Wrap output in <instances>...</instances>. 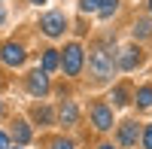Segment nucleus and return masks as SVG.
Segmentation results:
<instances>
[{"label":"nucleus","mask_w":152,"mask_h":149,"mask_svg":"<svg viewBox=\"0 0 152 149\" xmlns=\"http://www.w3.org/2000/svg\"><path fill=\"white\" fill-rule=\"evenodd\" d=\"M88 64H91V76L97 79V82H104L107 76H113V58H110V52L107 49H94L91 52V61H88Z\"/></svg>","instance_id":"f257e3e1"},{"label":"nucleus","mask_w":152,"mask_h":149,"mask_svg":"<svg viewBox=\"0 0 152 149\" xmlns=\"http://www.w3.org/2000/svg\"><path fill=\"white\" fill-rule=\"evenodd\" d=\"M64 73L67 76H79V70H82V46L79 43H70L67 49H64Z\"/></svg>","instance_id":"f03ea898"},{"label":"nucleus","mask_w":152,"mask_h":149,"mask_svg":"<svg viewBox=\"0 0 152 149\" xmlns=\"http://www.w3.org/2000/svg\"><path fill=\"white\" fill-rule=\"evenodd\" d=\"M91 122H94L97 131H110L113 128V110L107 104H94L91 107Z\"/></svg>","instance_id":"7ed1b4c3"},{"label":"nucleus","mask_w":152,"mask_h":149,"mask_svg":"<svg viewBox=\"0 0 152 149\" xmlns=\"http://www.w3.org/2000/svg\"><path fill=\"white\" fill-rule=\"evenodd\" d=\"M0 58H3V64L18 67V64H24V49L18 43H6L3 49H0Z\"/></svg>","instance_id":"20e7f679"},{"label":"nucleus","mask_w":152,"mask_h":149,"mask_svg":"<svg viewBox=\"0 0 152 149\" xmlns=\"http://www.w3.org/2000/svg\"><path fill=\"white\" fill-rule=\"evenodd\" d=\"M64 24H67V18L61 15V12H49V15H43V24H40V28H43L49 37H58L61 31H64Z\"/></svg>","instance_id":"39448f33"},{"label":"nucleus","mask_w":152,"mask_h":149,"mask_svg":"<svg viewBox=\"0 0 152 149\" xmlns=\"http://www.w3.org/2000/svg\"><path fill=\"white\" fill-rule=\"evenodd\" d=\"M137 137H140L137 122H122V128H119V143H122V146H137Z\"/></svg>","instance_id":"423d86ee"},{"label":"nucleus","mask_w":152,"mask_h":149,"mask_svg":"<svg viewBox=\"0 0 152 149\" xmlns=\"http://www.w3.org/2000/svg\"><path fill=\"white\" fill-rule=\"evenodd\" d=\"M28 88H31V94H46L49 91V73L34 70L31 76H28Z\"/></svg>","instance_id":"0eeeda50"},{"label":"nucleus","mask_w":152,"mask_h":149,"mask_svg":"<svg viewBox=\"0 0 152 149\" xmlns=\"http://www.w3.org/2000/svg\"><path fill=\"white\" fill-rule=\"evenodd\" d=\"M137 61H140V49H137V46H125L122 52H119V58H116V64L122 70H131Z\"/></svg>","instance_id":"6e6552de"},{"label":"nucleus","mask_w":152,"mask_h":149,"mask_svg":"<svg viewBox=\"0 0 152 149\" xmlns=\"http://www.w3.org/2000/svg\"><path fill=\"white\" fill-rule=\"evenodd\" d=\"M61 122H64V125H73L76 122V104L73 101H64V107H61Z\"/></svg>","instance_id":"1a4fd4ad"},{"label":"nucleus","mask_w":152,"mask_h":149,"mask_svg":"<svg viewBox=\"0 0 152 149\" xmlns=\"http://www.w3.org/2000/svg\"><path fill=\"white\" fill-rule=\"evenodd\" d=\"M116 6H119V0H100V3H97V15L100 18H110L113 12H116Z\"/></svg>","instance_id":"9d476101"},{"label":"nucleus","mask_w":152,"mask_h":149,"mask_svg":"<svg viewBox=\"0 0 152 149\" xmlns=\"http://www.w3.org/2000/svg\"><path fill=\"white\" fill-rule=\"evenodd\" d=\"M58 67V52H55V49H49V52L43 55V73H52Z\"/></svg>","instance_id":"9b49d317"},{"label":"nucleus","mask_w":152,"mask_h":149,"mask_svg":"<svg viewBox=\"0 0 152 149\" xmlns=\"http://www.w3.org/2000/svg\"><path fill=\"white\" fill-rule=\"evenodd\" d=\"M15 140H18V143H28V140H31V128H28V122H15Z\"/></svg>","instance_id":"f8f14e48"},{"label":"nucleus","mask_w":152,"mask_h":149,"mask_svg":"<svg viewBox=\"0 0 152 149\" xmlns=\"http://www.w3.org/2000/svg\"><path fill=\"white\" fill-rule=\"evenodd\" d=\"M137 104L140 107H152V85H146V88L137 91Z\"/></svg>","instance_id":"ddd939ff"},{"label":"nucleus","mask_w":152,"mask_h":149,"mask_svg":"<svg viewBox=\"0 0 152 149\" xmlns=\"http://www.w3.org/2000/svg\"><path fill=\"white\" fill-rule=\"evenodd\" d=\"M113 104H116V107H125V104H128V91H125L122 85H119V88H113Z\"/></svg>","instance_id":"4468645a"},{"label":"nucleus","mask_w":152,"mask_h":149,"mask_svg":"<svg viewBox=\"0 0 152 149\" xmlns=\"http://www.w3.org/2000/svg\"><path fill=\"white\" fill-rule=\"evenodd\" d=\"M34 119L40 122V125H46V122H52V113H49L46 107H37V110H34Z\"/></svg>","instance_id":"2eb2a0df"},{"label":"nucleus","mask_w":152,"mask_h":149,"mask_svg":"<svg viewBox=\"0 0 152 149\" xmlns=\"http://www.w3.org/2000/svg\"><path fill=\"white\" fill-rule=\"evenodd\" d=\"M149 28H152V24H149L146 18H140V21L134 24V37H146V34H149Z\"/></svg>","instance_id":"dca6fc26"},{"label":"nucleus","mask_w":152,"mask_h":149,"mask_svg":"<svg viewBox=\"0 0 152 149\" xmlns=\"http://www.w3.org/2000/svg\"><path fill=\"white\" fill-rule=\"evenodd\" d=\"M97 3L100 0H79V9L82 12H97Z\"/></svg>","instance_id":"f3484780"},{"label":"nucleus","mask_w":152,"mask_h":149,"mask_svg":"<svg viewBox=\"0 0 152 149\" xmlns=\"http://www.w3.org/2000/svg\"><path fill=\"white\" fill-rule=\"evenodd\" d=\"M143 146H146V149H152V125L143 131Z\"/></svg>","instance_id":"a211bd4d"},{"label":"nucleus","mask_w":152,"mask_h":149,"mask_svg":"<svg viewBox=\"0 0 152 149\" xmlns=\"http://www.w3.org/2000/svg\"><path fill=\"white\" fill-rule=\"evenodd\" d=\"M52 149H73V143H67V140H52Z\"/></svg>","instance_id":"6ab92c4d"},{"label":"nucleus","mask_w":152,"mask_h":149,"mask_svg":"<svg viewBox=\"0 0 152 149\" xmlns=\"http://www.w3.org/2000/svg\"><path fill=\"white\" fill-rule=\"evenodd\" d=\"M0 149H9V140H6V134L0 131Z\"/></svg>","instance_id":"aec40b11"},{"label":"nucleus","mask_w":152,"mask_h":149,"mask_svg":"<svg viewBox=\"0 0 152 149\" xmlns=\"http://www.w3.org/2000/svg\"><path fill=\"white\" fill-rule=\"evenodd\" d=\"M97 149H113V146H110V143H104V146H97Z\"/></svg>","instance_id":"412c9836"},{"label":"nucleus","mask_w":152,"mask_h":149,"mask_svg":"<svg viewBox=\"0 0 152 149\" xmlns=\"http://www.w3.org/2000/svg\"><path fill=\"white\" fill-rule=\"evenodd\" d=\"M31 3H46V0H31Z\"/></svg>","instance_id":"4be33fe9"},{"label":"nucleus","mask_w":152,"mask_h":149,"mask_svg":"<svg viewBox=\"0 0 152 149\" xmlns=\"http://www.w3.org/2000/svg\"><path fill=\"white\" fill-rule=\"evenodd\" d=\"M0 21H3V9H0Z\"/></svg>","instance_id":"5701e85b"},{"label":"nucleus","mask_w":152,"mask_h":149,"mask_svg":"<svg viewBox=\"0 0 152 149\" xmlns=\"http://www.w3.org/2000/svg\"><path fill=\"white\" fill-rule=\"evenodd\" d=\"M149 6H152V0H149Z\"/></svg>","instance_id":"b1692460"},{"label":"nucleus","mask_w":152,"mask_h":149,"mask_svg":"<svg viewBox=\"0 0 152 149\" xmlns=\"http://www.w3.org/2000/svg\"><path fill=\"white\" fill-rule=\"evenodd\" d=\"M0 110H3V107H0Z\"/></svg>","instance_id":"393cba45"}]
</instances>
